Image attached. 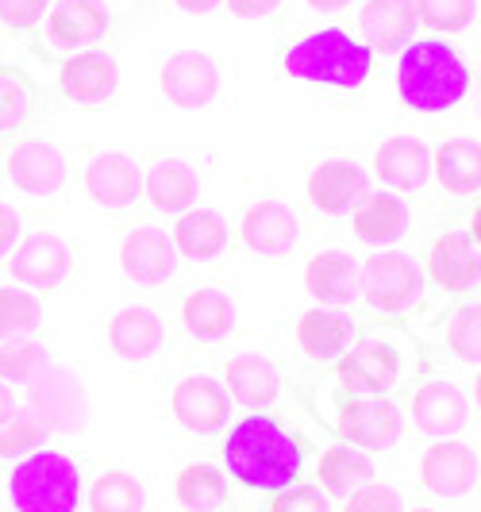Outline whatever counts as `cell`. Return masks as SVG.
I'll return each instance as SVG.
<instances>
[{
	"instance_id": "cell-52",
	"label": "cell",
	"mask_w": 481,
	"mask_h": 512,
	"mask_svg": "<svg viewBox=\"0 0 481 512\" xmlns=\"http://www.w3.org/2000/svg\"><path fill=\"white\" fill-rule=\"evenodd\" d=\"M401 512H435V509H424V505H416V509H401Z\"/></svg>"
},
{
	"instance_id": "cell-44",
	"label": "cell",
	"mask_w": 481,
	"mask_h": 512,
	"mask_svg": "<svg viewBox=\"0 0 481 512\" xmlns=\"http://www.w3.org/2000/svg\"><path fill=\"white\" fill-rule=\"evenodd\" d=\"M266 512H331V497L320 486H289L274 493Z\"/></svg>"
},
{
	"instance_id": "cell-40",
	"label": "cell",
	"mask_w": 481,
	"mask_h": 512,
	"mask_svg": "<svg viewBox=\"0 0 481 512\" xmlns=\"http://www.w3.org/2000/svg\"><path fill=\"white\" fill-rule=\"evenodd\" d=\"M47 424L31 409H16L12 420L0 424V459H27L31 451H43L47 443Z\"/></svg>"
},
{
	"instance_id": "cell-3",
	"label": "cell",
	"mask_w": 481,
	"mask_h": 512,
	"mask_svg": "<svg viewBox=\"0 0 481 512\" xmlns=\"http://www.w3.org/2000/svg\"><path fill=\"white\" fill-rule=\"evenodd\" d=\"M474 89V70L462 54L439 39L420 35L397 58V93L412 112H451Z\"/></svg>"
},
{
	"instance_id": "cell-22",
	"label": "cell",
	"mask_w": 481,
	"mask_h": 512,
	"mask_svg": "<svg viewBox=\"0 0 481 512\" xmlns=\"http://www.w3.org/2000/svg\"><path fill=\"white\" fill-rule=\"evenodd\" d=\"M412 428L428 439H451L470 424V397L447 378H424L408 401Z\"/></svg>"
},
{
	"instance_id": "cell-8",
	"label": "cell",
	"mask_w": 481,
	"mask_h": 512,
	"mask_svg": "<svg viewBox=\"0 0 481 512\" xmlns=\"http://www.w3.org/2000/svg\"><path fill=\"white\" fill-rule=\"evenodd\" d=\"M120 20H124L120 0H54L43 20V35L47 47L58 54L93 51L120 35Z\"/></svg>"
},
{
	"instance_id": "cell-20",
	"label": "cell",
	"mask_w": 481,
	"mask_h": 512,
	"mask_svg": "<svg viewBox=\"0 0 481 512\" xmlns=\"http://www.w3.org/2000/svg\"><path fill=\"white\" fill-rule=\"evenodd\" d=\"M424 278H428L439 293L458 297V293H470L481 285V243H474V235L466 228H447L435 235L428 251V266H424Z\"/></svg>"
},
{
	"instance_id": "cell-36",
	"label": "cell",
	"mask_w": 481,
	"mask_h": 512,
	"mask_svg": "<svg viewBox=\"0 0 481 512\" xmlns=\"http://www.w3.org/2000/svg\"><path fill=\"white\" fill-rule=\"evenodd\" d=\"M43 301L24 285H0V343L8 339H31L43 328Z\"/></svg>"
},
{
	"instance_id": "cell-38",
	"label": "cell",
	"mask_w": 481,
	"mask_h": 512,
	"mask_svg": "<svg viewBox=\"0 0 481 512\" xmlns=\"http://www.w3.org/2000/svg\"><path fill=\"white\" fill-rule=\"evenodd\" d=\"M51 366V351L43 339H8L0 343V382L8 385H27L31 378H39Z\"/></svg>"
},
{
	"instance_id": "cell-28",
	"label": "cell",
	"mask_w": 481,
	"mask_h": 512,
	"mask_svg": "<svg viewBox=\"0 0 481 512\" xmlns=\"http://www.w3.org/2000/svg\"><path fill=\"white\" fill-rule=\"evenodd\" d=\"M178 320L189 339L197 343H220L235 332L239 324V305L231 297V289L216 282L193 285L185 297L178 301Z\"/></svg>"
},
{
	"instance_id": "cell-6",
	"label": "cell",
	"mask_w": 481,
	"mask_h": 512,
	"mask_svg": "<svg viewBox=\"0 0 481 512\" xmlns=\"http://www.w3.org/2000/svg\"><path fill=\"white\" fill-rule=\"evenodd\" d=\"M235 62L216 51H174L158 62V93L170 108L204 112L231 97Z\"/></svg>"
},
{
	"instance_id": "cell-47",
	"label": "cell",
	"mask_w": 481,
	"mask_h": 512,
	"mask_svg": "<svg viewBox=\"0 0 481 512\" xmlns=\"http://www.w3.org/2000/svg\"><path fill=\"white\" fill-rule=\"evenodd\" d=\"M224 0H174L178 12H189V16H212Z\"/></svg>"
},
{
	"instance_id": "cell-4",
	"label": "cell",
	"mask_w": 481,
	"mask_h": 512,
	"mask_svg": "<svg viewBox=\"0 0 481 512\" xmlns=\"http://www.w3.org/2000/svg\"><path fill=\"white\" fill-rule=\"evenodd\" d=\"M312 409L339 443H351L366 455L389 451L405 432V409L393 401V393H358L331 382Z\"/></svg>"
},
{
	"instance_id": "cell-31",
	"label": "cell",
	"mask_w": 481,
	"mask_h": 512,
	"mask_svg": "<svg viewBox=\"0 0 481 512\" xmlns=\"http://www.w3.org/2000/svg\"><path fill=\"white\" fill-rule=\"evenodd\" d=\"M43 112H47V89L27 70L0 62V139L35 131Z\"/></svg>"
},
{
	"instance_id": "cell-35",
	"label": "cell",
	"mask_w": 481,
	"mask_h": 512,
	"mask_svg": "<svg viewBox=\"0 0 481 512\" xmlns=\"http://www.w3.org/2000/svg\"><path fill=\"white\" fill-rule=\"evenodd\" d=\"M174 497L185 512H220L228 505V478L212 462H189L174 478Z\"/></svg>"
},
{
	"instance_id": "cell-21",
	"label": "cell",
	"mask_w": 481,
	"mask_h": 512,
	"mask_svg": "<svg viewBox=\"0 0 481 512\" xmlns=\"http://www.w3.org/2000/svg\"><path fill=\"white\" fill-rule=\"evenodd\" d=\"M170 412L185 432L193 436H216L228 424L231 397L224 382H216L212 374H185L170 389Z\"/></svg>"
},
{
	"instance_id": "cell-11",
	"label": "cell",
	"mask_w": 481,
	"mask_h": 512,
	"mask_svg": "<svg viewBox=\"0 0 481 512\" xmlns=\"http://www.w3.org/2000/svg\"><path fill=\"white\" fill-rule=\"evenodd\" d=\"M4 178L24 197L54 201L70 185V154L43 135H24L4 154Z\"/></svg>"
},
{
	"instance_id": "cell-48",
	"label": "cell",
	"mask_w": 481,
	"mask_h": 512,
	"mask_svg": "<svg viewBox=\"0 0 481 512\" xmlns=\"http://www.w3.org/2000/svg\"><path fill=\"white\" fill-rule=\"evenodd\" d=\"M20 409V401H16V393H12V385L0 382V424L4 420H12V412Z\"/></svg>"
},
{
	"instance_id": "cell-49",
	"label": "cell",
	"mask_w": 481,
	"mask_h": 512,
	"mask_svg": "<svg viewBox=\"0 0 481 512\" xmlns=\"http://www.w3.org/2000/svg\"><path fill=\"white\" fill-rule=\"evenodd\" d=\"M312 12H320V16H339L343 8H351V0H304Z\"/></svg>"
},
{
	"instance_id": "cell-10",
	"label": "cell",
	"mask_w": 481,
	"mask_h": 512,
	"mask_svg": "<svg viewBox=\"0 0 481 512\" xmlns=\"http://www.w3.org/2000/svg\"><path fill=\"white\" fill-rule=\"evenodd\" d=\"M8 274L12 282L24 289H39V293H54L77 274V251L66 235L51 228H39L24 235L12 255H8Z\"/></svg>"
},
{
	"instance_id": "cell-9",
	"label": "cell",
	"mask_w": 481,
	"mask_h": 512,
	"mask_svg": "<svg viewBox=\"0 0 481 512\" xmlns=\"http://www.w3.org/2000/svg\"><path fill=\"white\" fill-rule=\"evenodd\" d=\"M424 266L405 251H374L362 262V301L385 312V316H405L424 297Z\"/></svg>"
},
{
	"instance_id": "cell-33",
	"label": "cell",
	"mask_w": 481,
	"mask_h": 512,
	"mask_svg": "<svg viewBox=\"0 0 481 512\" xmlns=\"http://www.w3.org/2000/svg\"><path fill=\"white\" fill-rule=\"evenodd\" d=\"M431 178L447 197H474L481 193V143L470 135L443 139L431 151Z\"/></svg>"
},
{
	"instance_id": "cell-30",
	"label": "cell",
	"mask_w": 481,
	"mask_h": 512,
	"mask_svg": "<svg viewBox=\"0 0 481 512\" xmlns=\"http://www.w3.org/2000/svg\"><path fill=\"white\" fill-rule=\"evenodd\" d=\"M351 228H355V239L366 243V247H393L397 239H405L408 228H412V208L389 193V189H370L362 201L351 212Z\"/></svg>"
},
{
	"instance_id": "cell-51",
	"label": "cell",
	"mask_w": 481,
	"mask_h": 512,
	"mask_svg": "<svg viewBox=\"0 0 481 512\" xmlns=\"http://www.w3.org/2000/svg\"><path fill=\"white\" fill-rule=\"evenodd\" d=\"M474 405L481 409V366H478V374H474Z\"/></svg>"
},
{
	"instance_id": "cell-34",
	"label": "cell",
	"mask_w": 481,
	"mask_h": 512,
	"mask_svg": "<svg viewBox=\"0 0 481 512\" xmlns=\"http://www.w3.org/2000/svg\"><path fill=\"white\" fill-rule=\"evenodd\" d=\"M378 466L366 451H358L351 443H331L328 451L316 459V486L324 489L328 497H347L358 486L374 482Z\"/></svg>"
},
{
	"instance_id": "cell-41",
	"label": "cell",
	"mask_w": 481,
	"mask_h": 512,
	"mask_svg": "<svg viewBox=\"0 0 481 512\" xmlns=\"http://www.w3.org/2000/svg\"><path fill=\"white\" fill-rule=\"evenodd\" d=\"M420 24L443 35H458L478 20V0H412Z\"/></svg>"
},
{
	"instance_id": "cell-32",
	"label": "cell",
	"mask_w": 481,
	"mask_h": 512,
	"mask_svg": "<svg viewBox=\"0 0 481 512\" xmlns=\"http://www.w3.org/2000/svg\"><path fill=\"white\" fill-rule=\"evenodd\" d=\"M170 239L181 258L189 262H212L231 247V224L220 208H189L170 228Z\"/></svg>"
},
{
	"instance_id": "cell-46",
	"label": "cell",
	"mask_w": 481,
	"mask_h": 512,
	"mask_svg": "<svg viewBox=\"0 0 481 512\" xmlns=\"http://www.w3.org/2000/svg\"><path fill=\"white\" fill-rule=\"evenodd\" d=\"M231 16L239 20H258V16H274L278 8H285V0H224Z\"/></svg>"
},
{
	"instance_id": "cell-23",
	"label": "cell",
	"mask_w": 481,
	"mask_h": 512,
	"mask_svg": "<svg viewBox=\"0 0 481 512\" xmlns=\"http://www.w3.org/2000/svg\"><path fill=\"white\" fill-rule=\"evenodd\" d=\"M116 89H120V66H116V54L104 47L66 54L58 62V93L66 101L97 108V104L112 101Z\"/></svg>"
},
{
	"instance_id": "cell-18",
	"label": "cell",
	"mask_w": 481,
	"mask_h": 512,
	"mask_svg": "<svg viewBox=\"0 0 481 512\" xmlns=\"http://www.w3.org/2000/svg\"><path fill=\"white\" fill-rule=\"evenodd\" d=\"M81 189L97 208L124 212L143 197V162L127 151H97L81 166Z\"/></svg>"
},
{
	"instance_id": "cell-26",
	"label": "cell",
	"mask_w": 481,
	"mask_h": 512,
	"mask_svg": "<svg viewBox=\"0 0 481 512\" xmlns=\"http://www.w3.org/2000/svg\"><path fill=\"white\" fill-rule=\"evenodd\" d=\"M104 339H108V351L120 362H151L162 343H166V320L162 312H154L147 305H124L116 308L104 324Z\"/></svg>"
},
{
	"instance_id": "cell-27",
	"label": "cell",
	"mask_w": 481,
	"mask_h": 512,
	"mask_svg": "<svg viewBox=\"0 0 481 512\" xmlns=\"http://www.w3.org/2000/svg\"><path fill=\"white\" fill-rule=\"evenodd\" d=\"M374 178L389 193H420L431 181V151L420 135H389L370 158Z\"/></svg>"
},
{
	"instance_id": "cell-45",
	"label": "cell",
	"mask_w": 481,
	"mask_h": 512,
	"mask_svg": "<svg viewBox=\"0 0 481 512\" xmlns=\"http://www.w3.org/2000/svg\"><path fill=\"white\" fill-rule=\"evenodd\" d=\"M24 239V216L12 201H0V258L12 255V247Z\"/></svg>"
},
{
	"instance_id": "cell-39",
	"label": "cell",
	"mask_w": 481,
	"mask_h": 512,
	"mask_svg": "<svg viewBox=\"0 0 481 512\" xmlns=\"http://www.w3.org/2000/svg\"><path fill=\"white\" fill-rule=\"evenodd\" d=\"M447 351L462 366H481V301H466L447 316Z\"/></svg>"
},
{
	"instance_id": "cell-37",
	"label": "cell",
	"mask_w": 481,
	"mask_h": 512,
	"mask_svg": "<svg viewBox=\"0 0 481 512\" xmlns=\"http://www.w3.org/2000/svg\"><path fill=\"white\" fill-rule=\"evenodd\" d=\"M89 512H147L143 482L127 470H104L89 486Z\"/></svg>"
},
{
	"instance_id": "cell-12",
	"label": "cell",
	"mask_w": 481,
	"mask_h": 512,
	"mask_svg": "<svg viewBox=\"0 0 481 512\" xmlns=\"http://www.w3.org/2000/svg\"><path fill=\"white\" fill-rule=\"evenodd\" d=\"M143 193L154 212L181 216L204 193V166L189 151H151L143 162Z\"/></svg>"
},
{
	"instance_id": "cell-29",
	"label": "cell",
	"mask_w": 481,
	"mask_h": 512,
	"mask_svg": "<svg viewBox=\"0 0 481 512\" xmlns=\"http://www.w3.org/2000/svg\"><path fill=\"white\" fill-rule=\"evenodd\" d=\"M416 4L412 0H366L355 16L358 39L374 54H401L416 39Z\"/></svg>"
},
{
	"instance_id": "cell-14",
	"label": "cell",
	"mask_w": 481,
	"mask_h": 512,
	"mask_svg": "<svg viewBox=\"0 0 481 512\" xmlns=\"http://www.w3.org/2000/svg\"><path fill=\"white\" fill-rule=\"evenodd\" d=\"M239 235H243V247L251 255L266 258V262H281L301 243V216L285 197H258L243 208Z\"/></svg>"
},
{
	"instance_id": "cell-16",
	"label": "cell",
	"mask_w": 481,
	"mask_h": 512,
	"mask_svg": "<svg viewBox=\"0 0 481 512\" xmlns=\"http://www.w3.org/2000/svg\"><path fill=\"white\" fill-rule=\"evenodd\" d=\"M416 474L431 497H470L481 486V459L466 439H435L424 447Z\"/></svg>"
},
{
	"instance_id": "cell-19",
	"label": "cell",
	"mask_w": 481,
	"mask_h": 512,
	"mask_svg": "<svg viewBox=\"0 0 481 512\" xmlns=\"http://www.w3.org/2000/svg\"><path fill=\"white\" fill-rule=\"evenodd\" d=\"M178 247L158 224H131L120 239V270L139 289H158L178 274Z\"/></svg>"
},
{
	"instance_id": "cell-13",
	"label": "cell",
	"mask_w": 481,
	"mask_h": 512,
	"mask_svg": "<svg viewBox=\"0 0 481 512\" xmlns=\"http://www.w3.org/2000/svg\"><path fill=\"white\" fill-rule=\"evenodd\" d=\"M27 409L47 424V432H81L89 424V393L70 366H47L27 382Z\"/></svg>"
},
{
	"instance_id": "cell-1",
	"label": "cell",
	"mask_w": 481,
	"mask_h": 512,
	"mask_svg": "<svg viewBox=\"0 0 481 512\" xmlns=\"http://www.w3.org/2000/svg\"><path fill=\"white\" fill-rule=\"evenodd\" d=\"M224 462L235 482L258 493H281L297 486L304 470V443L274 416L251 412L224 439Z\"/></svg>"
},
{
	"instance_id": "cell-50",
	"label": "cell",
	"mask_w": 481,
	"mask_h": 512,
	"mask_svg": "<svg viewBox=\"0 0 481 512\" xmlns=\"http://www.w3.org/2000/svg\"><path fill=\"white\" fill-rule=\"evenodd\" d=\"M466 231L474 235V243H481V205L470 212V220H466Z\"/></svg>"
},
{
	"instance_id": "cell-7",
	"label": "cell",
	"mask_w": 481,
	"mask_h": 512,
	"mask_svg": "<svg viewBox=\"0 0 481 512\" xmlns=\"http://www.w3.org/2000/svg\"><path fill=\"white\" fill-rule=\"evenodd\" d=\"M8 501L16 512H77L81 470L62 451H31L8 478Z\"/></svg>"
},
{
	"instance_id": "cell-43",
	"label": "cell",
	"mask_w": 481,
	"mask_h": 512,
	"mask_svg": "<svg viewBox=\"0 0 481 512\" xmlns=\"http://www.w3.org/2000/svg\"><path fill=\"white\" fill-rule=\"evenodd\" d=\"M401 493L385 482H366L343 497V512H401Z\"/></svg>"
},
{
	"instance_id": "cell-5",
	"label": "cell",
	"mask_w": 481,
	"mask_h": 512,
	"mask_svg": "<svg viewBox=\"0 0 481 512\" xmlns=\"http://www.w3.org/2000/svg\"><path fill=\"white\" fill-rule=\"evenodd\" d=\"M416 343L397 328H374L355 335L351 351L331 366V382L358 393H393L408 374H416Z\"/></svg>"
},
{
	"instance_id": "cell-2",
	"label": "cell",
	"mask_w": 481,
	"mask_h": 512,
	"mask_svg": "<svg viewBox=\"0 0 481 512\" xmlns=\"http://www.w3.org/2000/svg\"><path fill=\"white\" fill-rule=\"evenodd\" d=\"M374 62H378V54L351 31L312 27L285 47L281 74L289 81L320 85V89H335V93H358L374 77Z\"/></svg>"
},
{
	"instance_id": "cell-24",
	"label": "cell",
	"mask_w": 481,
	"mask_h": 512,
	"mask_svg": "<svg viewBox=\"0 0 481 512\" xmlns=\"http://www.w3.org/2000/svg\"><path fill=\"white\" fill-rule=\"evenodd\" d=\"M224 389H228V397L235 405L262 412V409H274L281 401L285 378H281L278 362L270 359L266 351L243 347V351H235L224 362Z\"/></svg>"
},
{
	"instance_id": "cell-25",
	"label": "cell",
	"mask_w": 481,
	"mask_h": 512,
	"mask_svg": "<svg viewBox=\"0 0 481 512\" xmlns=\"http://www.w3.org/2000/svg\"><path fill=\"white\" fill-rule=\"evenodd\" d=\"M304 293L312 305L324 308H351L362 301V266L351 251H316L304 266Z\"/></svg>"
},
{
	"instance_id": "cell-17",
	"label": "cell",
	"mask_w": 481,
	"mask_h": 512,
	"mask_svg": "<svg viewBox=\"0 0 481 512\" xmlns=\"http://www.w3.org/2000/svg\"><path fill=\"white\" fill-rule=\"evenodd\" d=\"M358 335V320L347 308H304L293 324V343L301 351V359L316 370H331L335 362L351 351Z\"/></svg>"
},
{
	"instance_id": "cell-42",
	"label": "cell",
	"mask_w": 481,
	"mask_h": 512,
	"mask_svg": "<svg viewBox=\"0 0 481 512\" xmlns=\"http://www.w3.org/2000/svg\"><path fill=\"white\" fill-rule=\"evenodd\" d=\"M54 0H0V27L16 35H35L43 31V20Z\"/></svg>"
},
{
	"instance_id": "cell-15",
	"label": "cell",
	"mask_w": 481,
	"mask_h": 512,
	"mask_svg": "<svg viewBox=\"0 0 481 512\" xmlns=\"http://www.w3.org/2000/svg\"><path fill=\"white\" fill-rule=\"evenodd\" d=\"M366 193H370V174L358 158L347 154L320 158L304 178V197L320 216H351Z\"/></svg>"
}]
</instances>
